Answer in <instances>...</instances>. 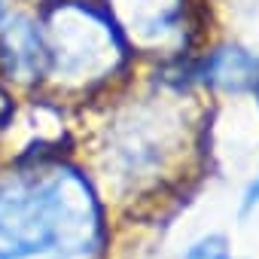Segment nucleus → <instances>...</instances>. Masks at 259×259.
Masks as SVG:
<instances>
[{
    "instance_id": "1",
    "label": "nucleus",
    "mask_w": 259,
    "mask_h": 259,
    "mask_svg": "<svg viewBox=\"0 0 259 259\" xmlns=\"http://www.w3.org/2000/svg\"><path fill=\"white\" fill-rule=\"evenodd\" d=\"M37 22L46 52V76L101 82L128 55V40L110 13L89 0H58L43 10Z\"/></svg>"
},
{
    "instance_id": "2",
    "label": "nucleus",
    "mask_w": 259,
    "mask_h": 259,
    "mask_svg": "<svg viewBox=\"0 0 259 259\" xmlns=\"http://www.w3.org/2000/svg\"><path fill=\"white\" fill-rule=\"evenodd\" d=\"M104 10L125 40L147 49L186 37V0H107Z\"/></svg>"
},
{
    "instance_id": "3",
    "label": "nucleus",
    "mask_w": 259,
    "mask_h": 259,
    "mask_svg": "<svg viewBox=\"0 0 259 259\" xmlns=\"http://www.w3.org/2000/svg\"><path fill=\"white\" fill-rule=\"evenodd\" d=\"M0 70L19 82H40L46 76V52L37 19L31 16L0 19Z\"/></svg>"
},
{
    "instance_id": "4",
    "label": "nucleus",
    "mask_w": 259,
    "mask_h": 259,
    "mask_svg": "<svg viewBox=\"0 0 259 259\" xmlns=\"http://www.w3.org/2000/svg\"><path fill=\"white\" fill-rule=\"evenodd\" d=\"M186 259H232V256L226 250V238L223 235H210V238L192 244L189 253H186Z\"/></svg>"
},
{
    "instance_id": "5",
    "label": "nucleus",
    "mask_w": 259,
    "mask_h": 259,
    "mask_svg": "<svg viewBox=\"0 0 259 259\" xmlns=\"http://www.w3.org/2000/svg\"><path fill=\"white\" fill-rule=\"evenodd\" d=\"M259 204V174H256V180L247 186V192H244V201H241V213H250L253 207Z\"/></svg>"
},
{
    "instance_id": "6",
    "label": "nucleus",
    "mask_w": 259,
    "mask_h": 259,
    "mask_svg": "<svg viewBox=\"0 0 259 259\" xmlns=\"http://www.w3.org/2000/svg\"><path fill=\"white\" fill-rule=\"evenodd\" d=\"M250 89H253V95H256V101H259V67H256V76H253V85H250Z\"/></svg>"
},
{
    "instance_id": "7",
    "label": "nucleus",
    "mask_w": 259,
    "mask_h": 259,
    "mask_svg": "<svg viewBox=\"0 0 259 259\" xmlns=\"http://www.w3.org/2000/svg\"><path fill=\"white\" fill-rule=\"evenodd\" d=\"M7 16V4H4V0H0V19H4Z\"/></svg>"
}]
</instances>
